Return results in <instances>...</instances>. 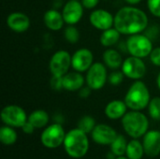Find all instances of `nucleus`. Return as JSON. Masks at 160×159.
Wrapping results in <instances>:
<instances>
[{"label":"nucleus","instance_id":"obj_1","mask_svg":"<svg viewBox=\"0 0 160 159\" xmlns=\"http://www.w3.org/2000/svg\"><path fill=\"white\" fill-rule=\"evenodd\" d=\"M149 24L147 14L134 6L121 7L114 15V27L121 35L132 36L142 33Z\"/></svg>","mask_w":160,"mask_h":159},{"label":"nucleus","instance_id":"obj_2","mask_svg":"<svg viewBox=\"0 0 160 159\" xmlns=\"http://www.w3.org/2000/svg\"><path fill=\"white\" fill-rule=\"evenodd\" d=\"M63 144L65 151L72 158L83 157L89 149L87 134L78 127L69 130L66 134Z\"/></svg>","mask_w":160,"mask_h":159},{"label":"nucleus","instance_id":"obj_3","mask_svg":"<svg viewBox=\"0 0 160 159\" xmlns=\"http://www.w3.org/2000/svg\"><path fill=\"white\" fill-rule=\"evenodd\" d=\"M124 100L128 109L132 111L144 110L148 107L151 100L150 91L142 81H135L129 86Z\"/></svg>","mask_w":160,"mask_h":159},{"label":"nucleus","instance_id":"obj_4","mask_svg":"<svg viewBox=\"0 0 160 159\" xmlns=\"http://www.w3.org/2000/svg\"><path fill=\"white\" fill-rule=\"evenodd\" d=\"M122 126L128 136L133 139H139L148 131L149 120L141 111L131 110L122 118Z\"/></svg>","mask_w":160,"mask_h":159},{"label":"nucleus","instance_id":"obj_5","mask_svg":"<svg viewBox=\"0 0 160 159\" xmlns=\"http://www.w3.org/2000/svg\"><path fill=\"white\" fill-rule=\"evenodd\" d=\"M128 53L139 58L148 57L153 51V41L142 33L128 36L127 39Z\"/></svg>","mask_w":160,"mask_h":159},{"label":"nucleus","instance_id":"obj_6","mask_svg":"<svg viewBox=\"0 0 160 159\" xmlns=\"http://www.w3.org/2000/svg\"><path fill=\"white\" fill-rule=\"evenodd\" d=\"M108 76L107 67L104 63L96 62L86 71L85 83L93 91H98L105 86L108 82Z\"/></svg>","mask_w":160,"mask_h":159},{"label":"nucleus","instance_id":"obj_7","mask_svg":"<svg viewBox=\"0 0 160 159\" xmlns=\"http://www.w3.org/2000/svg\"><path fill=\"white\" fill-rule=\"evenodd\" d=\"M71 56L66 50H59L55 52L49 62V69L52 76L63 77L71 67Z\"/></svg>","mask_w":160,"mask_h":159},{"label":"nucleus","instance_id":"obj_8","mask_svg":"<svg viewBox=\"0 0 160 159\" xmlns=\"http://www.w3.org/2000/svg\"><path fill=\"white\" fill-rule=\"evenodd\" d=\"M65 138L66 132L63 127L60 124L56 123L48 126L42 131L40 141L45 147L49 149H55L64 143Z\"/></svg>","mask_w":160,"mask_h":159},{"label":"nucleus","instance_id":"obj_9","mask_svg":"<svg viewBox=\"0 0 160 159\" xmlns=\"http://www.w3.org/2000/svg\"><path fill=\"white\" fill-rule=\"evenodd\" d=\"M2 122L11 127H22L28 120L25 111L18 105H8L1 111Z\"/></svg>","mask_w":160,"mask_h":159},{"label":"nucleus","instance_id":"obj_10","mask_svg":"<svg viewBox=\"0 0 160 159\" xmlns=\"http://www.w3.org/2000/svg\"><path fill=\"white\" fill-rule=\"evenodd\" d=\"M121 70L128 79L139 81L145 76L147 67L142 58L130 55L123 61Z\"/></svg>","mask_w":160,"mask_h":159},{"label":"nucleus","instance_id":"obj_11","mask_svg":"<svg viewBox=\"0 0 160 159\" xmlns=\"http://www.w3.org/2000/svg\"><path fill=\"white\" fill-rule=\"evenodd\" d=\"M94 64V54L87 48L78 49L71 56V67L78 72H86Z\"/></svg>","mask_w":160,"mask_h":159},{"label":"nucleus","instance_id":"obj_12","mask_svg":"<svg viewBox=\"0 0 160 159\" xmlns=\"http://www.w3.org/2000/svg\"><path fill=\"white\" fill-rule=\"evenodd\" d=\"M83 6L78 0L68 1L62 9V15L67 24L75 25L78 23L83 15Z\"/></svg>","mask_w":160,"mask_h":159},{"label":"nucleus","instance_id":"obj_13","mask_svg":"<svg viewBox=\"0 0 160 159\" xmlns=\"http://www.w3.org/2000/svg\"><path fill=\"white\" fill-rule=\"evenodd\" d=\"M90 23L97 29L104 31L114 25V16L103 8L94 9L89 16Z\"/></svg>","mask_w":160,"mask_h":159},{"label":"nucleus","instance_id":"obj_14","mask_svg":"<svg viewBox=\"0 0 160 159\" xmlns=\"http://www.w3.org/2000/svg\"><path fill=\"white\" fill-rule=\"evenodd\" d=\"M93 141L101 145H111L117 137L116 131L110 126L99 124L95 127L91 133Z\"/></svg>","mask_w":160,"mask_h":159},{"label":"nucleus","instance_id":"obj_15","mask_svg":"<svg viewBox=\"0 0 160 159\" xmlns=\"http://www.w3.org/2000/svg\"><path fill=\"white\" fill-rule=\"evenodd\" d=\"M7 25L15 33H23L29 29L31 22L29 17L25 13L15 11L8 16Z\"/></svg>","mask_w":160,"mask_h":159},{"label":"nucleus","instance_id":"obj_16","mask_svg":"<svg viewBox=\"0 0 160 159\" xmlns=\"http://www.w3.org/2000/svg\"><path fill=\"white\" fill-rule=\"evenodd\" d=\"M144 153L151 157H155L160 154V131L150 130L143 136Z\"/></svg>","mask_w":160,"mask_h":159},{"label":"nucleus","instance_id":"obj_17","mask_svg":"<svg viewBox=\"0 0 160 159\" xmlns=\"http://www.w3.org/2000/svg\"><path fill=\"white\" fill-rule=\"evenodd\" d=\"M84 84H86L85 77H83L81 72L74 70L72 72H68L65 76H63V89L66 91H79L84 86Z\"/></svg>","mask_w":160,"mask_h":159},{"label":"nucleus","instance_id":"obj_18","mask_svg":"<svg viewBox=\"0 0 160 159\" xmlns=\"http://www.w3.org/2000/svg\"><path fill=\"white\" fill-rule=\"evenodd\" d=\"M43 22L45 26L52 31H59L63 28L65 22L62 12L57 9H48L43 15Z\"/></svg>","mask_w":160,"mask_h":159},{"label":"nucleus","instance_id":"obj_19","mask_svg":"<svg viewBox=\"0 0 160 159\" xmlns=\"http://www.w3.org/2000/svg\"><path fill=\"white\" fill-rule=\"evenodd\" d=\"M128 106L125 102V100H112L107 104L105 107V114L109 119L112 120H118L122 119L124 115L128 112Z\"/></svg>","mask_w":160,"mask_h":159},{"label":"nucleus","instance_id":"obj_20","mask_svg":"<svg viewBox=\"0 0 160 159\" xmlns=\"http://www.w3.org/2000/svg\"><path fill=\"white\" fill-rule=\"evenodd\" d=\"M102 60L104 65L112 70H116L122 67L123 58L122 54L118 50L112 48H107L102 54Z\"/></svg>","mask_w":160,"mask_h":159},{"label":"nucleus","instance_id":"obj_21","mask_svg":"<svg viewBox=\"0 0 160 159\" xmlns=\"http://www.w3.org/2000/svg\"><path fill=\"white\" fill-rule=\"evenodd\" d=\"M120 32L113 26L112 28L102 31L99 37V42L105 48H112V46L118 44V42L120 41Z\"/></svg>","mask_w":160,"mask_h":159},{"label":"nucleus","instance_id":"obj_22","mask_svg":"<svg viewBox=\"0 0 160 159\" xmlns=\"http://www.w3.org/2000/svg\"><path fill=\"white\" fill-rule=\"evenodd\" d=\"M49 114L43 110H36L30 113L28 116V121L36 127L42 128L45 127L49 123Z\"/></svg>","mask_w":160,"mask_h":159},{"label":"nucleus","instance_id":"obj_23","mask_svg":"<svg viewBox=\"0 0 160 159\" xmlns=\"http://www.w3.org/2000/svg\"><path fill=\"white\" fill-rule=\"evenodd\" d=\"M143 154H144L143 145L137 139H133L128 143L127 152H126L128 158L142 159Z\"/></svg>","mask_w":160,"mask_h":159},{"label":"nucleus","instance_id":"obj_24","mask_svg":"<svg viewBox=\"0 0 160 159\" xmlns=\"http://www.w3.org/2000/svg\"><path fill=\"white\" fill-rule=\"evenodd\" d=\"M9 126H4L0 128V142L5 145H11L17 141V133Z\"/></svg>","mask_w":160,"mask_h":159},{"label":"nucleus","instance_id":"obj_25","mask_svg":"<svg viewBox=\"0 0 160 159\" xmlns=\"http://www.w3.org/2000/svg\"><path fill=\"white\" fill-rule=\"evenodd\" d=\"M128 143V142L123 135H117L115 140L111 144L112 153L116 157H123L124 155H126Z\"/></svg>","mask_w":160,"mask_h":159},{"label":"nucleus","instance_id":"obj_26","mask_svg":"<svg viewBox=\"0 0 160 159\" xmlns=\"http://www.w3.org/2000/svg\"><path fill=\"white\" fill-rule=\"evenodd\" d=\"M80 37H81V35H80L78 28L75 25L68 24V26L64 30L65 39L70 44H75L80 40Z\"/></svg>","mask_w":160,"mask_h":159},{"label":"nucleus","instance_id":"obj_27","mask_svg":"<svg viewBox=\"0 0 160 159\" xmlns=\"http://www.w3.org/2000/svg\"><path fill=\"white\" fill-rule=\"evenodd\" d=\"M96 120L90 116V115H85L83 117H82L78 123V128H80L81 130H82L83 132H85L86 134L92 133L93 129L96 127Z\"/></svg>","mask_w":160,"mask_h":159},{"label":"nucleus","instance_id":"obj_28","mask_svg":"<svg viewBox=\"0 0 160 159\" xmlns=\"http://www.w3.org/2000/svg\"><path fill=\"white\" fill-rule=\"evenodd\" d=\"M147 108L151 118L156 121H160V97L151 98Z\"/></svg>","mask_w":160,"mask_h":159},{"label":"nucleus","instance_id":"obj_29","mask_svg":"<svg viewBox=\"0 0 160 159\" xmlns=\"http://www.w3.org/2000/svg\"><path fill=\"white\" fill-rule=\"evenodd\" d=\"M125 77L126 76L124 75L122 70L121 71H119L118 69L112 70V72H111L108 76V82L112 86H118L123 82Z\"/></svg>","mask_w":160,"mask_h":159},{"label":"nucleus","instance_id":"obj_30","mask_svg":"<svg viewBox=\"0 0 160 159\" xmlns=\"http://www.w3.org/2000/svg\"><path fill=\"white\" fill-rule=\"evenodd\" d=\"M147 7L153 16L160 18V0H147Z\"/></svg>","mask_w":160,"mask_h":159},{"label":"nucleus","instance_id":"obj_31","mask_svg":"<svg viewBox=\"0 0 160 159\" xmlns=\"http://www.w3.org/2000/svg\"><path fill=\"white\" fill-rule=\"evenodd\" d=\"M144 34L152 40L154 41L155 39H157L158 37H159L160 34V28L157 25H151V26H148L144 32Z\"/></svg>","mask_w":160,"mask_h":159},{"label":"nucleus","instance_id":"obj_32","mask_svg":"<svg viewBox=\"0 0 160 159\" xmlns=\"http://www.w3.org/2000/svg\"><path fill=\"white\" fill-rule=\"evenodd\" d=\"M50 85L52 89L55 91H60L63 89V77H58V76H52L50 81Z\"/></svg>","mask_w":160,"mask_h":159},{"label":"nucleus","instance_id":"obj_33","mask_svg":"<svg viewBox=\"0 0 160 159\" xmlns=\"http://www.w3.org/2000/svg\"><path fill=\"white\" fill-rule=\"evenodd\" d=\"M149 58L154 66L160 67V47H156L153 49L149 55Z\"/></svg>","mask_w":160,"mask_h":159},{"label":"nucleus","instance_id":"obj_34","mask_svg":"<svg viewBox=\"0 0 160 159\" xmlns=\"http://www.w3.org/2000/svg\"><path fill=\"white\" fill-rule=\"evenodd\" d=\"M83 7L86 9H94L99 3V0H82Z\"/></svg>","mask_w":160,"mask_h":159},{"label":"nucleus","instance_id":"obj_35","mask_svg":"<svg viewBox=\"0 0 160 159\" xmlns=\"http://www.w3.org/2000/svg\"><path fill=\"white\" fill-rule=\"evenodd\" d=\"M91 91H93L89 86H83L82 87L78 92H79V97L81 98H87L91 95Z\"/></svg>","mask_w":160,"mask_h":159},{"label":"nucleus","instance_id":"obj_36","mask_svg":"<svg viewBox=\"0 0 160 159\" xmlns=\"http://www.w3.org/2000/svg\"><path fill=\"white\" fill-rule=\"evenodd\" d=\"M22 129V131L25 133V134H33L34 133V131H35V129H36V127L27 120V122L21 127Z\"/></svg>","mask_w":160,"mask_h":159},{"label":"nucleus","instance_id":"obj_37","mask_svg":"<svg viewBox=\"0 0 160 159\" xmlns=\"http://www.w3.org/2000/svg\"><path fill=\"white\" fill-rule=\"evenodd\" d=\"M118 51L120 52H125V53H128V45H127V40L126 41H119L118 42Z\"/></svg>","mask_w":160,"mask_h":159},{"label":"nucleus","instance_id":"obj_38","mask_svg":"<svg viewBox=\"0 0 160 159\" xmlns=\"http://www.w3.org/2000/svg\"><path fill=\"white\" fill-rule=\"evenodd\" d=\"M128 4H129L130 6H135L137 4H140L142 0H125Z\"/></svg>","mask_w":160,"mask_h":159},{"label":"nucleus","instance_id":"obj_39","mask_svg":"<svg viewBox=\"0 0 160 159\" xmlns=\"http://www.w3.org/2000/svg\"><path fill=\"white\" fill-rule=\"evenodd\" d=\"M157 85H158V89H159V90H160V72H159V73H158V77H157Z\"/></svg>","mask_w":160,"mask_h":159},{"label":"nucleus","instance_id":"obj_40","mask_svg":"<svg viewBox=\"0 0 160 159\" xmlns=\"http://www.w3.org/2000/svg\"><path fill=\"white\" fill-rule=\"evenodd\" d=\"M116 159H129V158H128V157H118Z\"/></svg>","mask_w":160,"mask_h":159}]
</instances>
